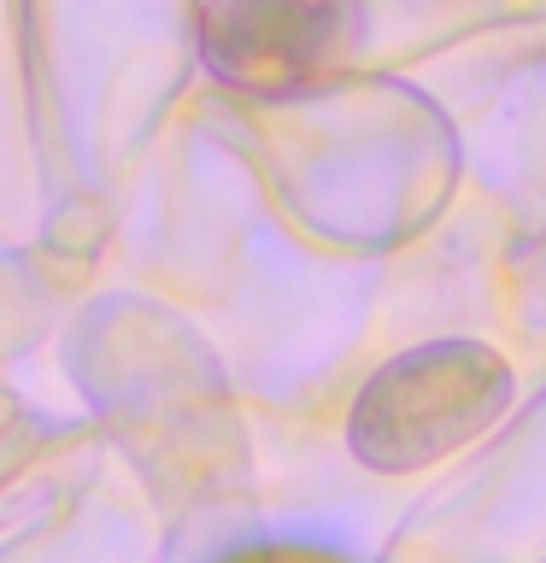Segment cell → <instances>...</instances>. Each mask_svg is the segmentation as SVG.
Returning a JSON list of instances; mask_svg holds the SVG:
<instances>
[{"label":"cell","mask_w":546,"mask_h":563,"mask_svg":"<svg viewBox=\"0 0 546 563\" xmlns=\"http://www.w3.org/2000/svg\"><path fill=\"white\" fill-rule=\"evenodd\" d=\"M0 563H153V510L123 470H88L53 510L0 545Z\"/></svg>","instance_id":"cell-3"},{"label":"cell","mask_w":546,"mask_h":563,"mask_svg":"<svg viewBox=\"0 0 546 563\" xmlns=\"http://www.w3.org/2000/svg\"><path fill=\"white\" fill-rule=\"evenodd\" d=\"M359 0H211L200 18L206 65L247 95H288L347 53Z\"/></svg>","instance_id":"cell-2"},{"label":"cell","mask_w":546,"mask_h":563,"mask_svg":"<svg viewBox=\"0 0 546 563\" xmlns=\"http://www.w3.org/2000/svg\"><path fill=\"white\" fill-rule=\"evenodd\" d=\"M106 440L130 457L159 505L200 493L211 475V364L200 341L141 299H100L65 341Z\"/></svg>","instance_id":"cell-1"},{"label":"cell","mask_w":546,"mask_h":563,"mask_svg":"<svg viewBox=\"0 0 546 563\" xmlns=\"http://www.w3.org/2000/svg\"><path fill=\"white\" fill-rule=\"evenodd\" d=\"M229 563H306V558H229Z\"/></svg>","instance_id":"cell-5"},{"label":"cell","mask_w":546,"mask_h":563,"mask_svg":"<svg viewBox=\"0 0 546 563\" xmlns=\"http://www.w3.org/2000/svg\"><path fill=\"white\" fill-rule=\"evenodd\" d=\"M83 440L47 429V417L24 411L7 387H0V499H12L24 482H35L59 452H77Z\"/></svg>","instance_id":"cell-4"}]
</instances>
